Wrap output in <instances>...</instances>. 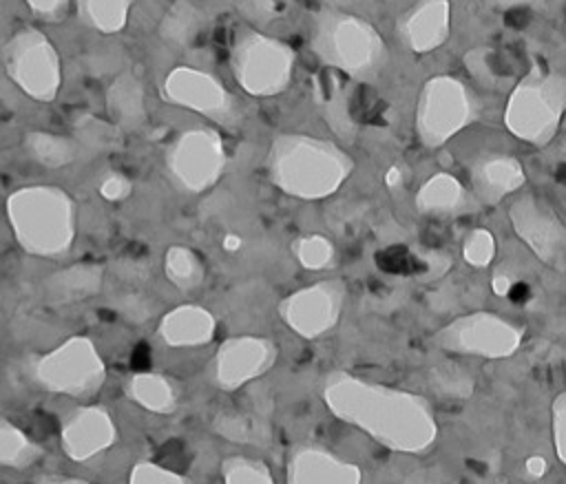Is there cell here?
Segmentation results:
<instances>
[{
	"instance_id": "f6af8a7d",
	"label": "cell",
	"mask_w": 566,
	"mask_h": 484,
	"mask_svg": "<svg viewBox=\"0 0 566 484\" xmlns=\"http://www.w3.org/2000/svg\"><path fill=\"white\" fill-rule=\"evenodd\" d=\"M493 2L500 7H520V4H528L533 0H493Z\"/></svg>"
},
{
	"instance_id": "7c38bea8",
	"label": "cell",
	"mask_w": 566,
	"mask_h": 484,
	"mask_svg": "<svg viewBox=\"0 0 566 484\" xmlns=\"http://www.w3.org/2000/svg\"><path fill=\"white\" fill-rule=\"evenodd\" d=\"M161 97L219 124L237 122V106L228 88L212 73L197 66H175L161 82Z\"/></svg>"
},
{
	"instance_id": "2e32d148",
	"label": "cell",
	"mask_w": 566,
	"mask_h": 484,
	"mask_svg": "<svg viewBox=\"0 0 566 484\" xmlns=\"http://www.w3.org/2000/svg\"><path fill=\"white\" fill-rule=\"evenodd\" d=\"M451 31V2L449 0H418L409 7L400 22L398 35L413 53H431L442 46Z\"/></svg>"
},
{
	"instance_id": "8d00e7d4",
	"label": "cell",
	"mask_w": 566,
	"mask_h": 484,
	"mask_svg": "<svg viewBox=\"0 0 566 484\" xmlns=\"http://www.w3.org/2000/svg\"><path fill=\"white\" fill-rule=\"evenodd\" d=\"M551 422H553V442L559 460L566 464V389L553 398L551 404Z\"/></svg>"
},
{
	"instance_id": "d4e9b609",
	"label": "cell",
	"mask_w": 566,
	"mask_h": 484,
	"mask_svg": "<svg viewBox=\"0 0 566 484\" xmlns=\"http://www.w3.org/2000/svg\"><path fill=\"white\" fill-rule=\"evenodd\" d=\"M201 29L203 11L190 0H175L159 22V35L175 46H188Z\"/></svg>"
},
{
	"instance_id": "cb8c5ba5",
	"label": "cell",
	"mask_w": 566,
	"mask_h": 484,
	"mask_svg": "<svg viewBox=\"0 0 566 484\" xmlns=\"http://www.w3.org/2000/svg\"><path fill=\"white\" fill-rule=\"evenodd\" d=\"M128 393L139 407L153 413H168L177 404L175 385L166 376L153 371H137L128 380Z\"/></svg>"
},
{
	"instance_id": "60d3db41",
	"label": "cell",
	"mask_w": 566,
	"mask_h": 484,
	"mask_svg": "<svg viewBox=\"0 0 566 484\" xmlns=\"http://www.w3.org/2000/svg\"><path fill=\"white\" fill-rule=\"evenodd\" d=\"M513 287V278L506 274V272H495L493 278H491V290L497 294V296H506Z\"/></svg>"
},
{
	"instance_id": "7bdbcfd3",
	"label": "cell",
	"mask_w": 566,
	"mask_h": 484,
	"mask_svg": "<svg viewBox=\"0 0 566 484\" xmlns=\"http://www.w3.org/2000/svg\"><path fill=\"white\" fill-rule=\"evenodd\" d=\"M526 469H528V473H531V475H542V473L546 471V462H544L542 457L533 455V457H528V460H526Z\"/></svg>"
},
{
	"instance_id": "4dcf8cb0",
	"label": "cell",
	"mask_w": 566,
	"mask_h": 484,
	"mask_svg": "<svg viewBox=\"0 0 566 484\" xmlns=\"http://www.w3.org/2000/svg\"><path fill=\"white\" fill-rule=\"evenodd\" d=\"M40 449L9 420H2L0 424V460L9 466H24L33 457H38Z\"/></svg>"
},
{
	"instance_id": "d590c367",
	"label": "cell",
	"mask_w": 566,
	"mask_h": 484,
	"mask_svg": "<svg viewBox=\"0 0 566 484\" xmlns=\"http://www.w3.org/2000/svg\"><path fill=\"white\" fill-rule=\"evenodd\" d=\"M77 133H80V139H84L86 144H91L95 148H106L117 141L115 126H111L97 117H84L77 124Z\"/></svg>"
},
{
	"instance_id": "8fae6325",
	"label": "cell",
	"mask_w": 566,
	"mask_h": 484,
	"mask_svg": "<svg viewBox=\"0 0 566 484\" xmlns=\"http://www.w3.org/2000/svg\"><path fill=\"white\" fill-rule=\"evenodd\" d=\"M226 144L214 128L184 130L166 152L172 181L188 192H203L219 181L226 168Z\"/></svg>"
},
{
	"instance_id": "836d02e7",
	"label": "cell",
	"mask_w": 566,
	"mask_h": 484,
	"mask_svg": "<svg viewBox=\"0 0 566 484\" xmlns=\"http://www.w3.org/2000/svg\"><path fill=\"white\" fill-rule=\"evenodd\" d=\"M462 256L473 267H486L495 256V239L486 228H475L462 243Z\"/></svg>"
},
{
	"instance_id": "ab89813d",
	"label": "cell",
	"mask_w": 566,
	"mask_h": 484,
	"mask_svg": "<svg viewBox=\"0 0 566 484\" xmlns=\"http://www.w3.org/2000/svg\"><path fill=\"white\" fill-rule=\"evenodd\" d=\"M66 2L69 0H27L29 9L42 20H57L64 13Z\"/></svg>"
},
{
	"instance_id": "ee69618b",
	"label": "cell",
	"mask_w": 566,
	"mask_h": 484,
	"mask_svg": "<svg viewBox=\"0 0 566 484\" xmlns=\"http://www.w3.org/2000/svg\"><path fill=\"white\" fill-rule=\"evenodd\" d=\"M223 248H226L228 252H234V250L241 248V239H239L237 234H228V236L223 239Z\"/></svg>"
},
{
	"instance_id": "4fadbf2b",
	"label": "cell",
	"mask_w": 566,
	"mask_h": 484,
	"mask_svg": "<svg viewBox=\"0 0 566 484\" xmlns=\"http://www.w3.org/2000/svg\"><path fill=\"white\" fill-rule=\"evenodd\" d=\"M343 303L345 283L340 278H325L287 294L279 305V314L298 336L316 338L338 323Z\"/></svg>"
},
{
	"instance_id": "5bb4252c",
	"label": "cell",
	"mask_w": 566,
	"mask_h": 484,
	"mask_svg": "<svg viewBox=\"0 0 566 484\" xmlns=\"http://www.w3.org/2000/svg\"><path fill=\"white\" fill-rule=\"evenodd\" d=\"M515 234L531 252L555 270H566V225L553 208L535 194L517 197L509 208Z\"/></svg>"
},
{
	"instance_id": "8992f818",
	"label": "cell",
	"mask_w": 566,
	"mask_h": 484,
	"mask_svg": "<svg viewBox=\"0 0 566 484\" xmlns=\"http://www.w3.org/2000/svg\"><path fill=\"white\" fill-rule=\"evenodd\" d=\"M294 49L268 33L243 29L230 49L234 82L252 97H274L283 93L294 73Z\"/></svg>"
},
{
	"instance_id": "30bf717a",
	"label": "cell",
	"mask_w": 566,
	"mask_h": 484,
	"mask_svg": "<svg viewBox=\"0 0 566 484\" xmlns=\"http://www.w3.org/2000/svg\"><path fill=\"white\" fill-rule=\"evenodd\" d=\"M524 332L509 318L493 312H471L453 318L436 332L444 351L480 358H509L522 345Z\"/></svg>"
},
{
	"instance_id": "7a4b0ae2",
	"label": "cell",
	"mask_w": 566,
	"mask_h": 484,
	"mask_svg": "<svg viewBox=\"0 0 566 484\" xmlns=\"http://www.w3.org/2000/svg\"><path fill=\"white\" fill-rule=\"evenodd\" d=\"M265 170L270 181L285 194L314 201L334 194L347 181L354 159L329 139L281 133L270 144Z\"/></svg>"
},
{
	"instance_id": "9c48e42d",
	"label": "cell",
	"mask_w": 566,
	"mask_h": 484,
	"mask_svg": "<svg viewBox=\"0 0 566 484\" xmlns=\"http://www.w3.org/2000/svg\"><path fill=\"white\" fill-rule=\"evenodd\" d=\"M104 360L86 336H73L60 343L33 365V378L44 389L66 396L95 391L104 380Z\"/></svg>"
},
{
	"instance_id": "44dd1931",
	"label": "cell",
	"mask_w": 566,
	"mask_h": 484,
	"mask_svg": "<svg viewBox=\"0 0 566 484\" xmlns=\"http://www.w3.org/2000/svg\"><path fill=\"white\" fill-rule=\"evenodd\" d=\"M104 270L95 263H75L46 278L44 292L51 303H75L93 296L102 285Z\"/></svg>"
},
{
	"instance_id": "f1b7e54d",
	"label": "cell",
	"mask_w": 566,
	"mask_h": 484,
	"mask_svg": "<svg viewBox=\"0 0 566 484\" xmlns=\"http://www.w3.org/2000/svg\"><path fill=\"white\" fill-rule=\"evenodd\" d=\"M217 433H221L228 440L237 442H261L268 438V422L261 413L245 411V409H232L223 411L214 420Z\"/></svg>"
},
{
	"instance_id": "4316f807",
	"label": "cell",
	"mask_w": 566,
	"mask_h": 484,
	"mask_svg": "<svg viewBox=\"0 0 566 484\" xmlns=\"http://www.w3.org/2000/svg\"><path fill=\"white\" fill-rule=\"evenodd\" d=\"M24 146L35 161H40L42 166H49V168L66 166L77 155V144L73 139L53 135V133H42V130L27 133Z\"/></svg>"
},
{
	"instance_id": "e0dca14e",
	"label": "cell",
	"mask_w": 566,
	"mask_h": 484,
	"mask_svg": "<svg viewBox=\"0 0 566 484\" xmlns=\"http://www.w3.org/2000/svg\"><path fill=\"white\" fill-rule=\"evenodd\" d=\"M524 181L526 172L513 155L482 152L471 164V188L486 206L500 203L504 197L520 190Z\"/></svg>"
},
{
	"instance_id": "52a82bcc",
	"label": "cell",
	"mask_w": 566,
	"mask_h": 484,
	"mask_svg": "<svg viewBox=\"0 0 566 484\" xmlns=\"http://www.w3.org/2000/svg\"><path fill=\"white\" fill-rule=\"evenodd\" d=\"M478 117V102L453 75L429 77L416 104V133L422 146L438 148Z\"/></svg>"
},
{
	"instance_id": "1f68e13d",
	"label": "cell",
	"mask_w": 566,
	"mask_h": 484,
	"mask_svg": "<svg viewBox=\"0 0 566 484\" xmlns=\"http://www.w3.org/2000/svg\"><path fill=\"white\" fill-rule=\"evenodd\" d=\"M294 254L305 270H325L336 256L334 243L323 234H305L296 239Z\"/></svg>"
},
{
	"instance_id": "ffe728a7",
	"label": "cell",
	"mask_w": 566,
	"mask_h": 484,
	"mask_svg": "<svg viewBox=\"0 0 566 484\" xmlns=\"http://www.w3.org/2000/svg\"><path fill=\"white\" fill-rule=\"evenodd\" d=\"M214 316L201 305H179L161 316L157 334L170 347H199L214 336Z\"/></svg>"
},
{
	"instance_id": "b9f144b4",
	"label": "cell",
	"mask_w": 566,
	"mask_h": 484,
	"mask_svg": "<svg viewBox=\"0 0 566 484\" xmlns=\"http://www.w3.org/2000/svg\"><path fill=\"white\" fill-rule=\"evenodd\" d=\"M402 181V168L400 166H389V170L385 172V183L389 188H396Z\"/></svg>"
},
{
	"instance_id": "e575fe53",
	"label": "cell",
	"mask_w": 566,
	"mask_h": 484,
	"mask_svg": "<svg viewBox=\"0 0 566 484\" xmlns=\"http://www.w3.org/2000/svg\"><path fill=\"white\" fill-rule=\"evenodd\" d=\"M292 0H237L241 13L254 22H272L281 18Z\"/></svg>"
},
{
	"instance_id": "277c9868",
	"label": "cell",
	"mask_w": 566,
	"mask_h": 484,
	"mask_svg": "<svg viewBox=\"0 0 566 484\" xmlns=\"http://www.w3.org/2000/svg\"><path fill=\"white\" fill-rule=\"evenodd\" d=\"M310 46L327 69L352 77L371 75L385 60L378 29L360 15L332 7L314 13Z\"/></svg>"
},
{
	"instance_id": "6da1fadb",
	"label": "cell",
	"mask_w": 566,
	"mask_h": 484,
	"mask_svg": "<svg viewBox=\"0 0 566 484\" xmlns=\"http://www.w3.org/2000/svg\"><path fill=\"white\" fill-rule=\"evenodd\" d=\"M329 411L394 451H424L438 435L429 402L411 391L349 373H332L323 389Z\"/></svg>"
},
{
	"instance_id": "484cf974",
	"label": "cell",
	"mask_w": 566,
	"mask_h": 484,
	"mask_svg": "<svg viewBox=\"0 0 566 484\" xmlns=\"http://www.w3.org/2000/svg\"><path fill=\"white\" fill-rule=\"evenodd\" d=\"M135 0H75L82 22L99 33H117L126 27Z\"/></svg>"
},
{
	"instance_id": "3957f363",
	"label": "cell",
	"mask_w": 566,
	"mask_h": 484,
	"mask_svg": "<svg viewBox=\"0 0 566 484\" xmlns=\"http://www.w3.org/2000/svg\"><path fill=\"white\" fill-rule=\"evenodd\" d=\"M7 217L20 248L35 256H60L75 239V203L57 186L13 190Z\"/></svg>"
},
{
	"instance_id": "5b68a950",
	"label": "cell",
	"mask_w": 566,
	"mask_h": 484,
	"mask_svg": "<svg viewBox=\"0 0 566 484\" xmlns=\"http://www.w3.org/2000/svg\"><path fill=\"white\" fill-rule=\"evenodd\" d=\"M566 115V73L533 69L511 91L504 124L511 135L533 146H546Z\"/></svg>"
},
{
	"instance_id": "d6a6232c",
	"label": "cell",
	"mask_w": 566,
	"mask_h": 484,
	"mask_svg": "<svg viewBox=\"0 0 566 484\" xmlns=\"http://www.w3.org/2000/svg\"><path fill=\"white\" fill-rule=\"evenodd\" d=\"M226 484H272V475L265 464L250 457H228L223 462Z\"/></svg>"
},
{
	"instance_id": "603a6c76",
	"label": "cell",
	"mask_w": 566,
	"mask_h": 484,
	"mask_svg": "<svg viewBox=\"0 0 566 484\" xmlns=\"http://www.w3.org/2000/svg\"><path fill=\"white\" fill-rule=\"evenodd\" d=\"M106 106L119 126H135L146 115L144 86L130 73H124L106 88Z\"/></svg>"
},
{
	"instance_id": "d6986e66",
	"label": "cell",
	"mask_w": 566,
	"mask_h": 484,
	"mask_svg": "<svg viewBox=\"0 0 566 484\" xmlns=\"http://www.w3.org/2000/svg\"><path fill=\"white\" fill-rule=\"evenodd\" d=\"M287 484H360V471L323 446H303L290 460Z\"/></svg>"
},
{
	"instance_id": "f35d334b",
	"label": "cell",
	"mask_w": 566,
	"mask_h": 484,
	"mask_svg": "<svg viewBox=\"0 0 566 484\" xmlns=\"http://www.w3.org/2000/svg\"><path fill=\"white\" fill-rule=\"evenodd\" d=\"M130 179L122 172H108L99 183V194L106 201H122L130 194Z\"/></svg>"
},
{
	"instance_id": "74e56055",
	"label": "cell",
	"mask_w": 566,
	"mask_h": 484,
	"mask_svg": "<svg viewBox=\"0 0 566 484\" xmlns=\"http://www.w3.org/2000/svg\"><path fill=\"white\" fill-rule=\"evenodd\" d=\"M130 484H186V480L168 469H161L150 462H139L133 469Z\"/></svg>"
},
{
	"instance_id": "bcb514c9",
	"label": "cell",
	"mask_w": 566,
	"mask_h": 484,
	"mask_svg": "<svg viewBox=\"0 0 566 484\" xmlns=\"http://www.w3.org/2000/svg\"><path fill=\"white\" fill-rule=\"evenodd\" d=\"M51 484H86V482H80V480H55Z\"/></svg>"
},
{
	"instance_id": "ac0fdd59",
	"label": "cell",
	"mask_w": 566,
	"mask_h": 484,
	"mask_svg": "<svg viewBox=\"0 0 566 484\" xmlns=\"http://www.w3.org/2000/svg\"><path fill=\"white\" fill-rule=\"evenodd\" d=\"M115 440V424L102 407L75 409L62 427V446L69 457L86 460L108 449Z\"/></svg>"
},
{
	"instance_id": "ba28073f",
	"label": "cell",
	"mask_w": 566,
	"mask_h": 484,
	"mask_svg": "<svg viewBox=\"0 0 566 484\" xmlns=\"http://www.w3.org/2000/svg\"><path fill=\"white\" fill-rule=\"evenodd\" d=\"M9 80L35 102H53L62 84V64L53 42L33 27L18 29L2 46Z\"/></svg>"
},
{
	"instance_id": "f546056e",
	"label": "cell",
	"mask_w": 566,
	"mask_h": 484,
	"mask_svg": "<svg viewBox=\"0 0 566 484\" xmlns=\"http://www.w3.org/2000/svg\"><path fill=\"white\" fill-rule=\"evenodd\" d=\"M427 380L436 393L447 398H469L475 389L473 376L464 367L453 362L431 367L427 373Z\"/></svg>"
},
{
	"instance_id": "83f0119b",
	"label": "cell",
	"mask_w": 566,
	"mask_h": 484,
	"mask_svg": "<svg viewBox=\"0 0 566 484\" xmlns=\"http://www.w3.org/2000/svg\"><path fill=\"white\" fill-rule=\"evenodd\" d=\"M164 272L168 281L181 292H190L203 281V263L199 254L186 245H170L166 250Z\"/></svg>"
},
{
	"instance_id": "7402d4cb",
	"label": "cell",
	"mask_w": 566,
	"mask_h": 484,
	"mask_svg": "<svg viewBox=\"0 0 566 484\" xmlns=\"http://www.w3.org/2000/svg\"><path fill=\"white\" fill-rule=\"evenodd\" d=\"M467 190L464 186L449 172L431 175L416 192V208L422 214L444 217L464 208Z\"/></svg>"
},
{
	"instance_id": "9a60e30c",
	"label": "cell",
	"mask_w": 566,
	"mask_h": 484,
	"mask_svg": "<svg viewBox=\"0 0 566 484\" xmlns=\"http://www.w3.org/2000/svg\"><path fill=\"white\" fill-rule=\"evenodd\" d=\"M276 347L261 336H234L221 343L214 356V382L221 389H239L272 367Z\"/></svg>"
}]
</instances>
